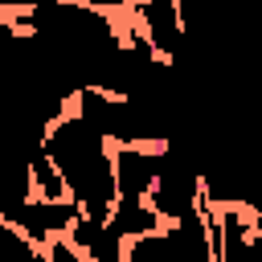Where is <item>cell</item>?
<instances>
[{
    "instance_id": "obj_5",
    "label": "cell",
    "mask_w": 262,
    "mask_h": 262,
    "mask_svg": "<svg viewBox=\"0 0 262 262\" xmlns=\"http://www.w3.org/2000/svg\"><path fill=\"white\" fill-rule=\"evenodd\" d=\"M127 262H172V242H168V229L127 242Z\"/></svg>"
},
{
    "instance_id": "obj_2",
    "label": "cell",
    "mask_w": 262,
    "mask_h": 262,
    "mask_svg": "<svg viewBox=\"0 0 262 262\" xmlns=\"http://www.w3.org/2000/svg\"><path fill=\"white\" fill-rule=\"evenodd\" d=\"M78 217H82L78 201H41V196H33V201L0 213V225L12 229V233H20L37 250H49L53 242L70 237V229L78 225Z\"/></svg>"
},
{
    "instance_id": "obj_1",
    "label": "cell",
    "mask_w": 262,
    "mask_h": 262,
    "mask_svg": "<svg viewBox=\"0 0 262 262\" xmlns=\"http://www.w3.org/2000/svg\"><path fill=\"white\" fill-rule=\"evenodd\" d=\"M123 20L156 49L160 61H176L188 45V25H184L180 0H127Z\"/></svg>"
},
{
    "instance_id": "obj_4",
    "label": "cell",
    "mask_w": 262,
    "mask_h": 262,
    "mask_svg": "<svg viewBox=\"0 0 262 262\" xmlns=\"http://www.w3.org/2000/svg\"><path fill=\"white\" fill-rule=\"evenodd\" d=\"M123 242H135V237H147V233H160L168 229V221L156 213V205L147 196H119V205L111 209V221H106Z\"/></svg>"
},
{
    "instance_id": "obj_3",
    "label": "cell",
    "mask_w": 262,
    "mask_h": 262,
    "mask_svg": "<svg viewBox=\"0 0 262 262\" xmlns=\"http://www.w3.org/2000/svg\"><path fill=\"white\" fill-rule=\"evenodd\" d=\"M160 172H164V147H139V143H119L115 147L119 196H151Z\"/></svg>"
}]
</instances>
